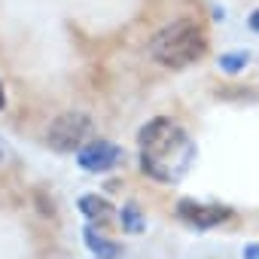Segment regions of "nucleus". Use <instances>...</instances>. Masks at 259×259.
Here are the masks:
<instances>
[{
  "label": "nucleus",
  "mask_w": 259,
  "mask_h": 259,
  "mask_svg": "<svg viewBox=\"0 0 259 259\" xmlns=\"http://www.w3.org/2000/svg\"><path fill=\"white\" fill-rule=\"evenodd\" d=\"M122 226H125V232H135V235H141L147 229V220H144V213L135 201L122 207Z\"/></svg>",
  "instance_id": "8"
},
{
  "label": "nucleus",
  "mask_w": 259,
  "mask_h": 259,
  "mask_svg": "<svg viewBox=\"0 0 259 259\" xmlns=\"http://www.w3.org/2000/svg\"><path fill=\"white\" fill-rule=\"evenodd\" d=\"M0 156H4V153H0Z\"/></svg>",
  "instance_id": "13"
},
{
  "label": "nucleus",
  "mask_w": 259,
  "mask_h": 259,
  "mask_svg": "<svg viewBox=\"0 0 259 259\" xmlns=\"http://www.w3.org/2000/svg\"><path fill=\"white\" fill-rule=\"evenodd\" d=\"M177 217L195 229V232H207V229H217L223 223L232 220V207H223V204H201L195 198H183L177 201Z\"/></svg>",
  "instance_id": "4"
},
{
  "label": "nucleus",
  "mask_w": 259,
  "mask_h": 259,
  "mask_svg": "<svg viewBox=\"0 0 259 259\" xmlns=\"http://www.w3.org/2000/svg\"><path fill=\"white\" fill-rule=\"evenodd\" d=\"M153 58L165 67H189L195 64L204 52H207V40L204 34L192 25V22H174L168 28H162L156 37H153V46H150Z\"/></svg>",
  "instance_id": "2"
},
{
  "label": "nucleus",
  "mask_w": 259,
  "mask_h": 259,
  "mask_svg": "<svg viewBox=\"0 0 259 259\" xmlns=\"http://www.w3.org/2000/svg\"><path fill=\"white\" fill-rule=\"evenodd\" d=\"M247 61H250L247 52H226V55L220 58V70H226V73H238V70L247 67Z\"/></svg>",
  "instance_id": "9"
},
{
  "label": "nucleus",
  "mask_w": 259,
  "mask_h": 259,
  "mask_svg": "<svg viewBox=\"0 0 259 259\" xmlns=\"http://www.w3.org/2000/svg\"><path fill=\"white\" fill-rule=\"evenodd\" d=\"M89 132H92V119L79 110H70V113H61L49 125L46 144L55 153H79V147L89 141Z\"/></svg>",
  "instance_id": "3"
},
{
  "label": "nucleus",
  "mask_w": 259,
  "mask_h": 259,
  "mask_svg": "<svg viewBox=\"0 0 259 259\" xmlns=\"http://www.w3.org/2000/svg\"><path fill=\"white\" fill-rule=\"evenodd\" d=\"M4 101H7V98H4V85H0V110H4Z\"/></svg>",
  "instance_id": "12"
},
{
  "label": "nucleus",
  "mask_w": 259,
  "mask_h": 259,
  "mask_svg": "<svg viewBox=\"0 0 259 259\" xmlns=\"http://www.w3.org/2000/svg\"><path fill=\"white\" fill-rule=\"evenodd\" d=\"M138 159L147 177L174 186L195 165V141L174 119H150L138 135Z\"/></svg>",
  "instance_id": "1"
},
{
  "label": "nucleus",
  "mask_w": 259,
  "mask_h": 259,
  "mask_svg": "<svg viewBox=\"0 0 259 259\" xmlns=\"http://www.w3.org/2000/svg\"><path fill=\"white\" fill-rule=\"evenodd\" d=\"M79 213L85 217V223H95V226H104L110 217H113V204L101 195H82L79 198Z\"/></svg>",
  "instance_id": "7"
},
{
  "label": "nucleus",
  "mask_w": 259,
  "mask_h": 259,
  "mask_svg": "<svg viewBox=\"0 0 259 259\" xmlns=\"http://www.w3.org/2000/svg\"><path fill=\"white\" fill-rule=\"evenodd\" d=\"M244 259H259V244H247L244 247Z\"/></svg>",
  "instance_id": "10"
},
{
  "label": "nucleus",
  "mask_w": 259,
  "mask_h": 259,
  "mask_svg": "<svg viewBox=\"0 0 259 259\" xmlns=\"http://www.w3.org/2000/svg\"><path fill=\"white\" fill-rule=\"evenodd\" d=\"M247 25H250V28H253L256 34H259V10H253V13L247 16Z\"/></svg>",
  "instance_id": "11"
},
{
  "label": "nucleus",
  "mask_w": 259,
  "mask_h": 259,
  "mask_svg": "<svg viewBox=\"0 0 259 259\" xmlns=\"http://www.w3.org/2000/svg\"><path fill=\"white\" fill-rule=\"evenodd\" d=\"M79 159V168L82 171H92V174H104L110 168H116L122 162V147L110 144V141H85L76 153Z\"/></svg>",
  "instance_id": "5"
},
{
  "label": "nucleus",
  "mask_w": 259,
  "mask_h": 259,
  "mask_svg": "<svg viewBox=\"0 0 259 259\" xmlns=\"http://www.w3.org/2000/svg\"><path fill=\"white\" fill-rule=\"evenodd\" d=\"M82 241H85V247L92 250L95 259H119V253H122V247H119L116 241L104 238L101 229H98L95 223H85V229H82Z\"/></svg>",
  "instance_id": "6"
}]
</instances>
